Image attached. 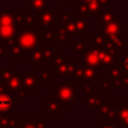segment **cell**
<instances>
[{"label": "cell", "mask_w": 128, "mask_h": 128, "mask_svg": "<svg viewBox=\"0 0 128 128\" xmlns=\"http://www.w3.org/2000/svg\"><path fill=\"white\" fill-rule=\"evenodd\" d=\"M84 61L86 64L91 66L96 65H101V58H100L99 53V47L98 48H91L84 54Z\"/></svg>", "instance_id": "cell-3"}, {"label": "cell", "mask_w": 128, "mask_h": 128, "mask_svg": "<svg viewBox=\"0 0 128 128\" xmlns=\"http://www.w3.org/2000/svg\"><path fill=\"white\" fill-rule=\"evenodd\" d=\"M9 106H10V99H9V98H4V99H0V109L9 108Z\"/></svg>", "instance_id": "cell-9"}, {"label": "cell", "mask_w": 128, "mask_h": 128, "mask_svg": "<svg viewBox=\"0 0 128 128\" xmlns=\"http://www.w3.org/2000/svg\"><path fill=\"white\" fill-rule=\"evenodd\" d=\"M84 1H86V2H90V1H92V0H84Z\"/></svg>", "instance_id": "cell-12"}, {"label": "cell", "mask_w": 128, "mask_h": 128, "mask_svg": "<svg viewBox=\"0 0 128 128\" xmlns=\"http://www.w3.org/2000/svg\"><path fill=\"white\" fill-rule=\"evenodd\" d=\"M122 58H124V66L122 68H125L126 72H128V52L127 51L122 52Z\"/></svg>", "instance_id": "cell-10"}, {"label": "cell", "mask_w": 128, "mask_h": 128, "mask_svg": "<svg viewBox=\"0 0 128 128\" xmlns=\"http://www.w3.org/2000/svg\"><path fill=\"white\" fill-rule=\"evenodd\" d=\"M102 128H117V124H112V122H109L108 125H106Z\"/></svg>", "instance_id": "cell-11"}, {"label": "cell", "mask_w": 128, "mask_h": 128, "mask_svg": "<svg viewBox=\"0 0 128 128\" xmlns=\"http://www.w3.org/2000/svg\"><path fill=\"white\" fill-rule=\"evenodd\" d=\"M115 19H117V17L114 16L111 11H104V12H101L99 15V20H101L104 24L111 22V20H115Z\"/></svg>", "instance_id": "cell-8"}, {"label": "cell", "mask_w": 128, "mask_h": 128, "mask_svg": "<svg viewBox=\"0 0 128 128\" xmlns=\"http://www.w3.org/2000/svg\"><path fill=\"white\" fill-rule=\"evenodd\" d=\"M99 112L106 116L109 122H112V120L116 118V109H114V104L111 102H107V104H102L99 108Z\"/></svg>", "instance_id": "cell-4"}, {"label": "cell", "mask_w": 128, "mask_h": 128, "mask_svg": "<svg viewBox=\"0 0 128 128\" xmlns=\"http://www.w3.org/2000/svg\"><path fill=\"white\" fill-rule=\"evenodd\" d=\"M116 119L125 128H128V106L122 102H119L116 109Z\"/></svg>", "instance_id": "cell-2"}, {"label": "cell", "mask_w": 128, "mask_h": 128, "mask_svg": "<svg viewBox=\"0 0 128 128\" xmlns=\"http://www.w3.org/2000/svg\"><path fill=\"white\" fill-rule=\"evenodd\" d=\"M108 40H109V36L107 35L104 32H100L94 37V44L97 45V46H102V45L104 46Z\"/></svg>", "instance_id": "cell-7"}, {"label": "cell", "mask_w": 128, "mask_h": 128, "mask_svg": "<svg viewBox=\"0 0 128 128\" xmlns=\"http://www.w3.org/2000/svg\"><path fill=\"white\" fill-rule=\"evenodd\" d=\"M108 72H109V74H110V76L112 78V80H116V79H119V78H122V74H124L126 71H125L124 68L109 65L108 66Z\"/></svg>", "instance_id": "cell-6"}, {"label": "cell", "mask_w": 128, "mask_h": 128, "mask_svg": "<svg viewBox=\"0 0 128 128\" xmlns=\"http://www.w3.org/2000/svg\"><path fill=\"white\" fill-rule=\"evenodd\" d=\"M83 101H86L89 107H98L101 104L102 101V94L101 93H90Z\"/></svg>", "instance_id": "cell-5"}, {"label": "cell", "mask_w": 128, "mask_h": 128, "mask_svg": "<svg viewBox=\"0 0 128 128\" xmlns=\"http://www.w3.org/2000/svg\"><path fill=\"white\" fill-rule=\"evenodd\" d=\"M104 32L108 36H116V35H122V24L120 22H118L117 19L111 20L109 22L104 24Z\"/></svg>", "instance_id": "cell-1"}]
</instances>
